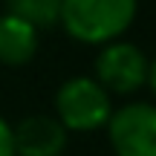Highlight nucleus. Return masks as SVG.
Masks as SVG:
<instances>
[{
	"label": "nucleus",
	"mask_w": 156,
	"mask_h": 156,
	"mask_svg": "<svg viewBox=\"0 0 156 156\" xmlns=\"http://www.w3.org/2000/svg\"><path fill=\"white\" fill-rule=\"evenodd\" d=\"M139 0H61L58 23L69 38L90 46L119 41L136 20Z\"/></svg>",
	"instance_id": "nucleus-1"
},
{
	"label": "nucleus",
	"mask_w": 156,
	"mask_h": 156,
	"mask_svg": "<svg viewBox=\"0 0 156 156\" xmlns=\"http://www.w3.org/2000/svg\"><path fill=\"white\" fill-rule=\"evenodd\" d=\"M110 113H113L110 93L95 78L87 75L67 78L55 93V119L67 130L93 133L98 127H107Z\"/></svg>",
	"instance_id": "nucleus-2"
},
{
	"label": "nucleus",
	"mask_w": 156,
	"mask_h": 156,
	"mask_svg": "<svg viewBox=\"0 0 156 156\" xmlns=\"http://www.w3.org/2000/svg\"><path fill=\"white\" fill-rule=\"evenodd\" d=\"M107 136L116 156H156V104L130 101L113 110Z\"/></svg>",
	"instance_id": "nucleus-3"
},
{
	"label": "nucleus",
	"mask_w": 156,
	"mask_h": 156,
	"mask_svg": "<svg viewBox=\"0 0 156 156\" xmlns=\"http://www.w3.org/2000/svg\"><path fill=\"white\" fill-rule=\"evenodd\" d=\"M147 58L130 41H110L95 58V81L107 93L130 95L147 84Z\"/></svg>",
	"instance_id": "nucleus-4"
},
{
	"label": "nucleus",
	"mask_w": 156,
	"mask_h": 156,
	"mask_svg": "<svg viewBox=\"0 0 156 156\" xmlns=\"http://www.w3.org/2000/svg\"><path fill=\"white\" fill-rule=\"evenodd\" d=\"M69 130L55 116H29L12 127L15 156H61L67 147Z\"/></svg>",
	"instance_id": "nucleus-5"
},
{
	"label": "nucleus",
	"mask_w": 156,
	"mask_h": 156,
	"mask_svg": "<svg viewBox=\"0 0 156 156\" xmlns=\"http://www.w3.org/2000/svg\"><path fill=\"white\" fill-rule=\"evenodd\" d=\"M38 29L20 17L0 15V67H23L38 52Z\"/></svg>",
	"instance_id": "nucleus-6"
},
{
	"label": "nucleus",
	"mask_w": 156,
	"mask_h": 156,
	"mask_svg": "<svg viewBox=\"0 0 156 156\" xmlns=\"http://www.w3.org/2000/svg\"><path fill=\"white\" fill-rule=\"evenodd\" d=\"M6 12L20 20L32 23L35 29H49L61 17V0H3Z\"/></svg>",
	"instance_id": "nucleus-7"
},
{
	"label": "nucleus",
	"mask_w": 156,
	"mask_h": 156,
	"mask_svg": "<svg viewBox=\"0 0 156 156\" xmlns=\"http://www.w3.org/2000/svg\"><path fill=\"white\" fill-rule=\"evenodd\" d=\"M0 156H15V142H12V124L0 116Z\"/></svg>",
	"instance_id": "nucleus-8"
},
{
	"label": "nucleus",
	"mask_w": 156,
	"mask_h": 156,
	"mask_svg": "<svg viewBox=\"0 0 156 156\" xmlns=\"http://www.w3.org/2000/svg\"><path fill=\"white\" fill-rule=\"evenodd\" d=\"M147 87H151V90H153V95H156V58L147 64Z\"/></svg>",
	"instance_id": "nucleus-9"
}]
</instances>
